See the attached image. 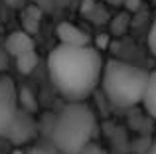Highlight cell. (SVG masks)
<instances>
[{"label":"cell","mask_w":156,"mask_h":154,"mask_svg":"<svg viewBox=\"0 0 156 154\" xmlns=\"http://www.w3.org/2000/svg\"><path fill=\"white\" fill-rule=\"evenodd\" d=\"M103 63L95 46H55L48 58V71L61 97L69 103H83L99 87Z\"/></svg>","instance_id":"cell-1"},{"label":"cell","mask_w":156,"mask_h":154,"mask_svg":"<svg viewBox=\"0 0 156 154\" xmlns=\"http://www.w3.org/2000/svg\"><path fill=\"white\" fill-rule=\"evenodd\" d=\"M99 123L95 113L85 103H67L55 115L51 124V144L57 154H79L93 142Z\"/></svg>","instance_id":"cell-2"},{"label":"cell","mask_w":156,"mask_h":154,"mask_svg":"<svg viewBox=\"0 0 156 154\" xmlns=\"http://www.w3.org/2000/svg\"><path fill=\"white\" fill-rule=\"evenodd\" d=\"M146 83H148V71L133 63L121 61V59H109L103 63L99 85L105 97L115 107L129 109L142 103Z\"/></svg>","instance_id":"cell-3"},{"label":"cell","mask_w":156,"mask_h":154,"mask_svg":"<svg viewBox=\"0 0 156 154\" xmlns=\"http://www.w3.org/2000/svg\"><path fill=\"white\" fill-rule=\"evenodd\" d=\"M18 109V89L14 81L6 75H0V136L6 135Z\"/></svg>","instance_id":"cell-4"},{"label":"cell","mask_w":156,"mask_h":154,"mask_svg":"<svg viewBox=\"0 0 156 154\" xmlns=\"http://www.w3.org/2000/svg\"><path fill=\"white\" fill-rule=\"evenodd\" d=\"M34 135H36L34 119L30 117V113L18 109L14 121H12V124L8 127V131H6L4 136H6L12 144H24V142H28L30 138H34Z\"/></svg>","instance_id":"cell-5"},{"label":"cell","mask_w":156,"mask_h":154,"mask_svg":"<svg viewBox=\"0 0 156 154\" xmlns=\"http://www.w3.org/2000/svg\"><path fill=\"white\" fill-rule=\"evenodd\" d=\"M59 46H69V47H83V46H91V38L87 36V32L77 28L71 22H61L55 28Z\"/></svg>","instance_id":"cell-6"},{"label":"cell","mask_w":156,"mask_h":154,"mask_svg":"<svg viewBox=\"0 0 156 154\" xmlns=\"http://www.w3.org/2000/svg\"><path fill=\"white\" fill-rule=\"evenodd\" d=\"M34 38L30 34H26L24 30L20 32H12L8 34L6 38V44H4V51H6L10 58H18L22 54H28V51H34Z\"/></svg>","instance_id":"cell-7"},{"label":"cell","mask_w":156,"mask_h":154,"mask_svg":"<svg viewBox=\"0 0 156 154\" xmlns=\"http://www.w3.org/2000/svg\"><path fill=\"white\" fill-rule=\"evenodd\" d=\"M44 12L40 10L36 4H30V6H26L22 10V20H24V32L26 34H36L40 28V18H42Z\"/></svg>","instance_id":"cell-8"},{"label":"cell","mask_w":156,"mask_h":154,"mask_svg":"<svg viewBox=\"0 0 156 154\" xmlns=\"http://www.w3.org/2000/svg\"><path fill=\"white\" fill-rule=\"evenodd\" d=\"M142 105H144L146 113L156 121V71L148 73V83H146V91L142 97Z\"/></svg>","instance_id":"cell-9"},{"label":"cell","mask_w":156,"mask_h":154,"mask_svg":"<svg viewBox=\"0 0 156 154\" xmlns=\"http://www.w3.org/2000/svg\"><path fill=\"white\" fill-rule=\"evenodd\" d=\"M14 63H16V69H18L20 73L30 75L32 71L38 67V54H36V50L28 51V54H22V55H18V58L14 59Z\"/></svg>","instance_id":"cell-10"},{"label":"cell","mask_w":156,"mask_h":154,"mask_svg":"<svg viewBox=\"0 0 156 154\" xmlns=\"http://www.w3.org/2000/svg\"><path fill=\"white\" fill-rule=\"evenodd\" d=\"M115 20H117V22L111 24V30H113V34H122V32L126 30V24H129L126 20H129V18H126L125 14H121V16H117Z\"/></svg>","instance_id":"cell-11"},{"label":"cell","mask_w":156,"mask_h":154,"mask_svg":"<svg viewBox=\"0 0 156 154\" xmlns=\"http://www.w3.org/2000/svg\"><path fill=\"white\" fill-rule=\"evenodd\" d=\"M34 4H36V6H38L42 12H53V10H55L57 0H34Z\"/></svg>","instance_id":"cell-12"},{"label":"cell","mask_w":156,"mask_h":154,"mask_svg":"<svg viewBox=\"0 0 156 154\" xmlns=\"http://www.w3.org/2000/svg\"><path fill=\"white\" fill-rule=\"evenodd\" d=\"M148 50H150V54L156 58V20L152 22L150 32H148Z\"/></svg>","instance_id":"cell-13"},{"label":"cell","mask_w":156,"mask_h":154,"mask_svg":"<svg viewBox=\"0 0 156 154\" xmlns=\"http://www.w3.org/2000/svg\"><path fill=\"white\" fill-rule=\"evenodd\" d=\"M79 154H105V152H103V148H101L99 144L91 142V144H87V146H85Z\"/></svg>","instance_id":"cell-14"},{"label":"cell","mask_w":156,"mask_h":154,"mask_svg":"<svg viewBox=\"0 0 156 154\" xmlns=\"http://www.w3.org/2000/svg\"><path fill=\"white\" fill-rule=\"evenodd\" d=\"M4 4H6L8 8H14V10H24V8L28 6L26 0H4Z\"/></svg>","instance_id":"cell-15"},{"label":"cell","mask_w":156,"mask_h":154,"mask_svg":"<svg viewBox=\"0 0 156 154\" xmlns=\"http://www.w3.org/2000/svg\"><path fill=\"white\" fill-rule=\"evenodd\" d=\"M122 6H125L129 12H134V10H138V8H140V0H125V2H122Z\"/></svg>","instance_id":"cell-16"},{"label":"cell","mask_w":156,"mask_h":154,"mask_svg":"<svg viewBox=\"0 0 156 154\" xmlns=\"http://www.w3.org/2000/svg\"><path fill=\"white\" fill-rule=\"evenodd\" d=\"M26 154H57V152L50 150V148H44V146H34V148H30Z\"/></svg>","instance_id":"cell-17"},{"label":"cell","mask_w":156,"mask_h":154,"mask_svg":"<svg viewBox=\"0 0 156 154\" xmlns=\"http://www.w3.org/2000/svg\"><path fill=\"white\" fill-rule=\"evenodd\" d=\"M146 154H156V138L152 140V144H150V148L146 150Z\"/></svg>","instance_id":"cell-18"},{"label":"cell","mask_w":156,"mask_h":154,"mask_svg":"<svg viewBox=\"0 0 156 154\" xmlns=\"http://www.w3.org/2000/svg\"><path fill=\"white\" fill-rule=\"evenodd\" d=\"M105 2H109V4H115V6H119V4H122L125 0H105Z\"/></svg>","instance_id":"cell-19"},{"label":"cell","mask_w":156,"mask_h":154,"mask_svg":"<svg viewBox=\"0 0 156 154\" xmlns=\"http://www.w3.org/2000/svg\"><path fill=\"white\" fill-rule=\"evenodd\" d=\"M152 2H154V4H156V0H152Z\"/></svg>","instance_id":"cell-20"}]
</instances>
